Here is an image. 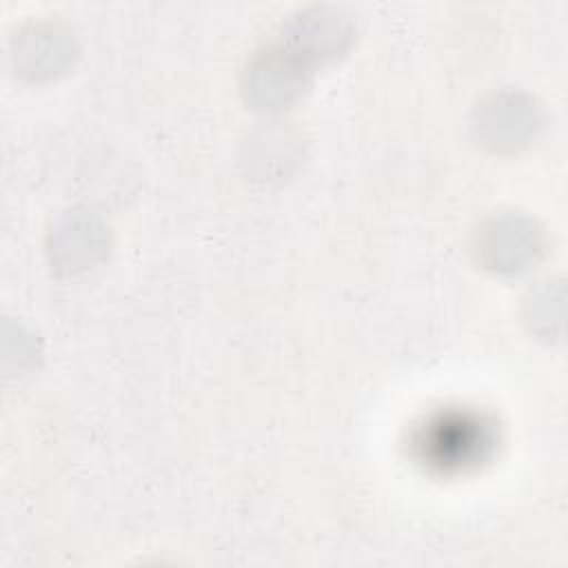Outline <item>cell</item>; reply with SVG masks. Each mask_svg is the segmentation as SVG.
<instances>
[{
  "instance_id": "obj_1",
  "label": "cell",
  "mask_w": 568,
  "mask_h": 568,
  "mask_svg": "<svg viewBox=\"0 0 568 568\" xmlns=\"http://www.w3.org/2000/svg\"><path fill=\"white\" fill-rule=\"evenodd\" d=\"M550 240L544 224L524 211H495L470 233V255L479 268L497 277H521L535 271Z\"/></svg>"
},
{
  "instance_id": "obj_2",
  "label": "cell",
  "mask_w": 568,
  "mask_h": 568,
  "mask_svg": "<svg viewBox=\"0 0 568 568\" xmlns=\"http://www.w3.org/2000/svg\"><path fill=\"white\" fill-rule=\"evenodd\" d=\"M548 113L537 95L519 87H501L470 111L468 131L473 142L493 155H517L530 149L546 131Z\"/></svg>"
},
{
  "instance_id": "obj_3",
  "label": "cell",
  "mask_w": 568,
  "mask_h": 568,
  "mask_svg": "<svg viewBox=\"0 0 568 568\" xmlns=\"http://www.w3.org/2000/svg\"><path fill=\"white\" fill-rule=\"evenodd\" d=\"M315 69L282 40L251 51L240 69L237 87L244 104L264 115L282 118L311 91Z\"/></svg>"
},
{
  "instance_id": "obj_4",
  "label": "cell",
  "mask_w": 568,
  "mask_h": 568,
  "mask_svg": "<svg viewBox=\"0 0 568 568\" xmlns=\"http://www.w3.org/2000/svg\"><path fill=\"white\" fill-rule=\"evenodd\" d=\"M80 58L78 31L62 18L33 16L7 40V67L24 84H49L67 75Z\"/></svg>"
},
{
  "instance_id": "obj_5",
  "label": "cell",
  "mask_w": 568,
  "mask_h": 568,
  "mask_svg": "<svg viewBox=\"0 0 568 568\" xmlns=\"http://www.w3.org/2000/svg\"><path fill=\"white\" fill-rule=\"evenodd\" d=\"M113 248L111 224L89 204L58 211L44 233V255L58 277H80L100 268Z\"/></svg>"
},
{
  "instance_id": "obj_6",
  "label": "cell",
  "mask_w": 568,
  "mask_h": 568,
  "mask_svg": "<svg viewBox=\"0 0 568 568\" xmlns=\"http://www.w3.org/2000/svg\"><path fill=\"white\" fill-rule=\"evenodd\" d=\"M308 153L304 131L282 118H264L251 126L237 151L242 178L257 189H280L302 169Z\"/></svg>"
},
{
  "instance_id": "obj_7",
  "label": "cell",
  "mask_w": 568,
  "mask_h": 568,
  "mask_svg": "<svg viewBox=\"0 0 568 568\" xmlns=\"http://www.w3.org/2000/svg\"><path fill=\"white\" fill-rule=\"evenodd\" d=\"M277 40L315 69L335 62L351 51L357 40V20L342 4L313 2L284 18Z\"/></svg>"
},
{
  "instance_id": "obj_8",
  "label": "cell",
  "mask_w": 568,
  "mask_h": 568,
  "mask_svg": "<svg viewBox=\"0 0 568 568\" xmlns=\"http://www.w3.org/2000/svg\"><path fill=\"white\" fill-rule=\"evenodd\" d=\"M82 204H89L98 211L111 206H124L126 200L135 197L140 189V175L135 166L113 151H100L82 162L78 173Z\"/></svg>"
},
{
  "instance_id": "obj_9",
  "label": "cell",
  "mask_w": 568,
  "mask_h": 568,
  "mask_svg": "<svg viewBox=\"0 0 568 568\" xmlns=\"http://www.w3.org/2000/svg\"><path fill=\"white\" fill-rule=\"evenodd\" d=\"M519 317L526 331L541 344L557 346L566 337V282L548 275L532 282L521 295Z\"/></svg>"
},
{
  "instance_id": "obj_10",
  "label": "cell",
  "mask_w": 568,
  "mask_h": 568,
  "mask_svg": "<svg viewBox=\"0 0 568 568\" xmlns=\"http://www.w3.org/2000/svg\"><path fill=\"white\" fill-rule=\"evenodd\" d=\"M0 366L4 379H24L38 371L42 362L40 335L20 320L4 317L0 333Z\"/></svg>"
}]
</instances>
